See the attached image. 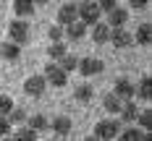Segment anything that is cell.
<instances>
[{"instance_id":"1","label":"cell","mask_w":152,"mask_h":141,"mask_svg":"<svg viewBox=\"0 0 152 141\" xmlns=\"http://www.w3.org/2000/svg\"><path fill=\"white\" fill-rule=\"evenodd\" d=\"M8 37H11V42H16V45H26L31 39V31H29V24L24 21V18H16V21H11L8 24Z\"/></svg>"},{"instance_id":"2","label":"cell","mask_w":152,"mask_h":141,"mask_svg":"<svg viewBox=\"0 0 152 141\" xmlns=\"http://www.w3.org/2000/svg\"><path fill=\"white\" fill-rule=\"evenodd\" d=\"M76 5H79V18H81L87 26H92L94 21H100L102 11H100V5H97L94 0H81V3H76Z\"/></svg>"},{"instance_id":"3","label":"cell","mask_w":152,"mask_h":141,"mask_svg":"<svg viewBox=\"0 0 152 141\" xmlns=\"http://www.w3.org/2000/svg\"><path fill=\"white\" fill-rule=\"evenodd\" d=\"M118 131H121V120H115V118H110V120H100V123L94 125V139L110 141V139L118 136Z\"/></svg>"},{"instance_id":"4","label":"cell","mask_w":152,"mask_h":141,"mask_svg":"<svg viewBox=\"0 0 152 141\" xmlns=\"http://www.w3.org/2000/svg\"><path fill=\"white\" fill-rule=\"evenodd\" d=\"M42 76H45V81L50 84V86H58V89L68 84V73L61 68V63H55V60L45 68V73H42Z\"/></svg>"},{"instance_id":"5","label":"cell","mask_w":152,"mask_h":141,"mask_svg":"<svg viewBox=\"0 0 152 141\" xmlns=\"http://www.w3.org/2000/svg\"><path fill=\"white\" fill-rule=\"evenodd\" d=\"M76 71H79L81 76H97V73H102V71H105V63L97 60V58H79Z\"/></svg>"},{"instance_id":"6","label":"cell","mask_w":152,"mask_h":141,"mask_svg":"<svg viewBox=\"0 0 152 141\" xmlns=\"http://www.w3.org/2000/svg\"><path fill=\"white\" fill-rule=\"evenodd\" d=\"M45 89H47L45 76H29L24 81V92L29 94V97H34V99H39V97L45 94Z\"/></svg>"},{"instance_id":"7","label":"cell","mask_w":152,"mask_h":141,"mask_svg":"<svg viewBox=\"0 0 152 141\" xmlns=\"http://www.w3.org/2000/svg\"><path fill=\"white\" fill-rule=\"evenodd\" d=\"M87 29H89V26H87L81 18H76V21H71V24H66V26H63V37H68L71 42H79V39H84Z\"/></svg>"},{"instance_id":"8","label":"cell","mask_w":152,"mask_h":141,"mask_svg":"<svg viewBox=\"0 0 152 141\" xmlns=\"http://www.w3.org/2000/svg\"><path fill=\"white\" fill-rule=\"evenodd\" d=\"M107 42H113L118 50H126V47L134 45V37L123 29V26H115V29H110V39H107Z\"/></svg>"},{"instance_id":"9","label":"cell","mask_w":152,"mask_h":141,"mask_svg":"<svg viewBox=\"0 0 152 141\" xmlns=\"http://www.w3.org/2000/svg\"><path fill=\"white\" fill-rule=\"evenodd\" d=\"M137 115H139V105L134 99H123L121 110H118V120H121V123H134Z\"/></svg>"},{"instance_id":"10","label":"cell","mask_w":152,"mask_h":141,"mask_svg":"<svg viewBox=\"0 0 152 141\" xmlns=\"http://www.w3.org/2000/svg\"><path fill=\"white\" fill-rule=\"evenodd\" d=\"M89 34H92V42L94 45H105L107 39H110V26H107L105 21H94L89 26Z\"/></svg>"},{"instance_id":"11","label":"cell","mask_w":152,"mask_h":141,"mask_svg":"<svg viewBox=\"0 0 152 141\" xmlns=\"http://www.w3.org/2000/svg\"><path fill=\"white\" fill-rule=\"evenodd\" d=\"M126 21H129V11L121 8V5H115V8H110L107 11V26L110 29H115V26H126Z\"/></svg>"},{"instance_id":"12","label":"cell","mask_w":152,"mask_h":141,"mask_svg":"<svg viewBox=\"0 0 152 141\" xmlns=\"http://www.w3.org/2000/svg\"><path fill=\"white\" fill-rule=\"evenodd\" d=\"M76 18H79V5H76V3H63L61 11H58V24L66 26V24H71Z\"/></svg>"},{"instance_id":"13","label":"cell","mask_w":152,"mask_h":141,"mask_svg":"<svg viewBox=\"0 0 152 141\" xmlns=\"http://www.w3.org/2000/svg\"><path fill=\"white\" fill-rule=\"evenodd\" d=\"M50 128H53V133H55L58 139H63V136L71 133V118H68V115H58V118L50 120Z\"/></svg>"},{"instance_id":"14","label":"cell","mask_w":152,"mask_h":141,"mask_svg":"<svg viewBox=\"0 0 152 141\" xmlns=\"http://www.w3.org/2000/svg\"><path fill=\"white\" fill-rule=\"evenodd\" d=\"M0 58H5V60L16 63L18 58H21V45H16V42H0Z\"/></svg>"},{"instance_id":"15","label":"cell","mask_w":152,"mask_h":141,"mask_svg":"<svg viewBox=\"0 0 152 141\" xmlns=\"http://www.w3.org/2000/svg\"><path fill=\"white\" fill-rule=\"evenodd\" d=\"M113 92L118 94L121 99H134V84H131L129 78H118L115 86H113Z\"/></svg>"},{"instance_id":"16","label":"cell","mask_w":152,"mask_h":141,"mask_svg":"<svg viewBox=\"0 0 152 141\" xmlns=\"http://www.w3.org/2000/svg\"><path fill=\"white\" fill-rule=\"evenodd\" d=\"M34 0H13V13L18 16V18H26V16L34 13Z\"/></svg>"},{"instance_id":"17","label":"cell","mask_w":152,"mask_h":141,"mask_svg":"<svg viewBox=\"0 0 152 141\" xmlns=\"http://www.w3.org/2000/svg\"><path fill=\"white\" fill-rule=\"evenodd\" d=\"M26 123H29V128H34L37 133H42V131H47V128H50V120H47L42 112H34V115H29V118H26Z\"/></svg>"},{"instance_id":"18","label":"cell","mask_w":152,"mask_h":141,"mask_svg":"<svg viewBox=\"0 0 152 141\" xmlns=\"http://www.w3.org/2000/svg\"><path fill=\"white\" fill-rule=\"evenodd\" d=\"M134 42L142 45V47H147L152 42V26H150V24H139L137 34H134Z\"/></svg>"},{"instance_id":"19","label":"cell","mask_w":152,"mask_h":141,"mask_svg":"<svg viewBox=\"0 0 152 141\" xmlns=\"http://www.w3.org/2000/svg\"><path fill=\"white\" fill-rule=\"evenodd\" d=\"M11 136L13 139H18V141H37V131L34 128H29V125H21V128H16V131H11Z\"/></svg>"},{"instance_id":"20","label":"cell","mask_w":152,"mask_h":141,"mask_svg":"<svg viewBox=\"0 0 152 141\" xmlns=\"http://www.w3.org/2000/svg\"><path fill=\"white\" fill-rule=\"evenodd\" d=\"M150 92H152V84H150V76H142V81H139V86L134 84V97H139V99H150Z\"/></svg>"},{"instance_id":"21","label":"cell","mask_w":152,"mask_h":141,"mask_svg":"<svg viewBox=\"0 0 152 141\" xmlns=\"http://www.w3.org/2000/svg\"><path fill=\"white\" fill-rule=\"evenodd\" d=\"M121 97L115 92H110V94H105V99H102V105H105V110L107 112H113V115H118V110H121Z\"/></svg>"},{"instance_id":"22","label":"cell","mask_w":152,"mask_h":141,"mask_svg":"<svg viewBox=\"0 0 152 141\" xmlns=\"http://www.w3.org/2000/svg\"><path fill=\"white\" fill-rule=\"evenodd\" d=\"M74 97H76V102H92V97H94V89H92L89 84H81V86H76V92H74Z\"/></svg>"},{"instance_id":"23","label":"cell","mask_w":152,"mask_h":141,"mask_svg":"<svg viewBox=\"0 0 152 141\" xmlns=\"http://www.w3.org/2000/svg\"><path fill=\"white\" fill-rule=\"evenodd\" d=\"M142 136H144V133L139 131L137 125H129V128H123V125H121V131H118V139H123V141H139Z\"/></svg>"},{"instance_id":"24","label":"cell","mask_w":152,"mask_h":141,"mask_svg":"<svg viewBox=\"0 0 152 141\" xmlns=\"http://www.w3.org/2000/svg\"><path fill=\"white\" fill-rule=\"evenodd\" d=\"M66 52H68V47L63 45V39H61V42H53V45H50V50H47V55H50V60H55V63L61 60V58L66 55Z\"/></svg>"},{"instance_id":"25","label":"cell","mask_w":152,"mask_h":141,"mask_svg":"<svg viewBox=\"0 0 152 141\" xmlns=\"http://www.w3.org/2000/svg\"><path fill=\"white\" fill-rule=\"evenodd\" d=\"M134 123H139V128H144V131H150L152 128V110H139V115H137V120Z\"/></svg>"},{"instance_id":"26","label":"cell","mask_w":152,"mask_h":141,"mask_svg":"<svg viewBox=\"0 0 152 141\" xmlns=\"http://www.w3.org/2000/svg\"><path fill=\"white\" fill-rule=\"evenodd\" d=\"M58 63H61V68L66 71V73H71V71H76V65H79V58H76V55H71V52H66Z\"/></svg>"},{"instance_id":"27","label":"cell","mask_w":152,"mask_h":141,"mask_svg":"<svg viewBox=\"0 0 152 141\" xmlns=\"http://www.w3.org/2000/svg\"><path fill=\"white\" fill-rule=\"evenodd\" d=\"M26 118H29V112L24 107H13L8 112V120H11V123H26Z\"/></svg>"},{"instance_id":"28","label":"cell","mask_w":152,"mask_h":141,"mask_svg":"<svg viewBox=\"0 0 152 141\" xmlns=\"http://www.w3.org/2000/svg\"><path fill=\"white\" fill-rule=\"evenodd\" d=\"M11 131H13V123L8 120V115H0V139L11 136Z\"/></svg>"},{"instance_id":"29","label":"cell","mask_w":152,"mask_h":141,"mask_svg":"<svg viewBox=\"0 0 152 141\" xmlns=\"http://www.w3.org/2000/svg\"><path fill=\"white\" fill-rule=\"evenodd\" d=\"M11 110H13V99L5 97V94H0V115H8Z\"/></svg>"},{"instance_id":"30","label":"cell","mask_w":152,"mask_h":141,"mask_svg":"<svg viewBox=\"0 0 152 141\" xmlns=\"http://www.w3.org/2000/svg\"><path fill=\"white\" fill-rule=\"evenodd\" d=\"M47 37H50V42H61L63 39V26L58 24V26H50L47 29Z\"/></svg>"},{"instance_id":"31","label":"cell","mask_w":152,"mask_h":141,"mask_svg":"<svg viewBox=\"0 0 152 141\" xmlns=\"http://www.w3.org/2000/svg\"><path fill=\"white\" fill-rule=\"evenodd\" d=\"M94 3L100 5V11H102V13H107L110 8H115V5H118V0H94Z\"/></svg>"},{"instance_id":"32","label":"cell","mask_w":152,"mask_h":141,"mask_svg":"<svg viewBox=\"0 0 152 141\" xmlns=\"http://www.w3.org/2000/svg\"><path fill=\"white\" fill-rule=\"evenodd\" d=\"M150 5V0H129V8H139V11H144Z\"/></svg>"},{"instance_id":"33","label":"cell","mask_w":152,"mask_h":141,"mask_svg":"<svg viewBox=\"0 0 152 141\" xmlns=\"http://www.w3.org/2000/svg\"><path fill=\"white\" fill-rule=\"evenodd\" d=\"M50 0H34V5H47Z\"/></svg>"}]
</instances>
